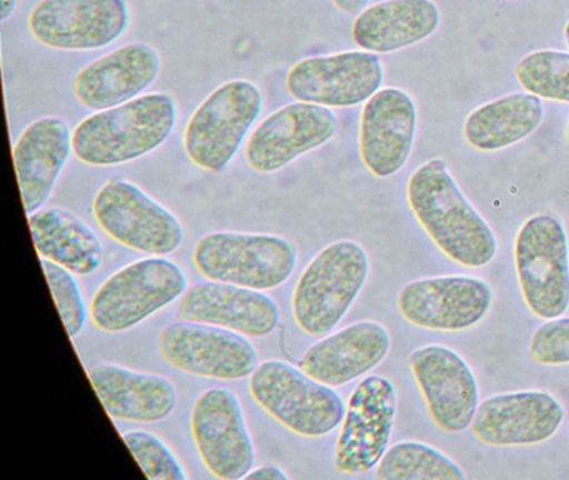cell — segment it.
Returning a JSON list of instances; mask_svg holds the SVG:
<instances>
[{"instance_id":"6da1fadb","label":"cell","mask_w":569,"mask_h":480,"mask_svg":"<svg viewBox=\"0 0 569 480\" xmlns=\"http://www.w3.org/2000/svg\"><path fill=\"white\" fill-rule=\"evenodd\" d=\"M412 213L436 246L465 267H485L495 259L498 240L471 206L448 163L432 159L415 170L408 182Z\"/></svg>"},{"instance_id":"7a4b0ae2","label":"cell","mask_w":569,"mask_h":480,"mask_svg":"<svg viewBox=\"0 0 569 480\" xmlns=\"http://www.w3.org/2000/svg\"><path fill=\"white\" fill-rule=\"evenodd\" d=\"M176 120L178 107L169 93H146L86 117L72 132V147L89 166H119L161 147Z\"/></svg>"},{"instance_id":"3957f363","label":"cell","mask_w":569,"mask_h":480,"mask_svg":"<svg viewBox=\"0 0 569 480\" xmlns=\"http://www.w3.org/2000/svg\"><path fill=\"white\" fill-rule=\"evenodd\" d=\"M368 276V252L355 240H338L316 253L292 296L299 329L312 337L331 333L358 299Z\"/></svg>"},{"instance_id":"277c9868","label":"cell","mask_w":569,"mask_h":480,"mask_svg":"<svg viewBox=\"0 0 569 480\" xmlns=\"http://www.w3.org/2000/svg\"><path fill=\"white\" fill-rule=\"evenodd\" d=\"M249 390L269 416L298 436L325 437L345 420L346 403L335 387L284 360L259 363L249 377Z\"/></svg>"},{"instance_id":"5b68a950","label":"cell","mask_w":569,"mask_h":480,"mask_svg":"<svg viewBox=\"0 0 569 480\" xmlns=\"http://www.w3.org/2000/svg\"><path fill=\"white\" fill-rule=\"evenodd\" d=\"M201 276L254 290L284 286L298 266V247L274 233L211 232L192 253Z\"/></svg>"},{"instance_id":"8992f818","label":"cell","mask_w":569,"mask_h":480,"mask_svg":"<svg viewBox=\"0 0 569 480\" xmlns=\"http://www.w3.org/2000/svg\"><path fill=\"white\" fill-rule=\"evenodd\" d=\"M184 270L162 256L146 257L112 273L92 297V322L102 332L132 329L184 296Z\"/></svg>"},{"instance_id":"52a82bcc","label":"cell","mask_w":569,"mask_h":480,"mask_svg":"<svg viewBox=\"0 0 569 480\" xmlns=\"http://www.w3.org/2000/svg\"><path fill=\"white\" fill-rule=\"evenodd\" d=\"M262 110V93L249 80L218 87L192 113L184 132L189 159L209 172L231 163Z\"/></svg>"},{"instance_id":"ba28073f","label":"cell","mask_w":569,"mask_h":480,"mask_svg":"<svg viewBox=\"0 0 569 480\" xmlns=\"http://www.w3.org/2000/svg\"><path fill=\"white\" fill-rule=\"evenodd\" d=\"M515 262L531 312L541 319L561 317L569 307V247L559 219L529 217L516 237Z\"/></svg>"},{"instance_id":"9c48e42d","label":"cell","mask_w":569,"mask_h":480,"mask_svg":"<svg viewBox=\"0 0 569 480\" xmlns=\"http://www.w3.org/2000/svg\"><path fill=\"white\" fill-rule=\"evenodd\" d=\"M92 210L101 229L129 249L168 256L184 242L181 220L129 180L104 183Z\"/></svg>"},{"instance_id":"30bf717a","label":"cell","mask_w":569,"mask_h":480,"mask_svg":"<svg viewBox=\"0 0 569 480\" xmlns=\"http://www.w3.org/2000/svg\"><path fill=\"white\" fill-rule=\"evenodd\" d=\"M158 347L169 366L206 379H244L259 366L258 350L248 336L211 323H171L159 333Z\"/></svg>"},{"instance_id":"8fae6325","label":"cell","mask_w":569,"mask_h":480,"mask_svg":"<svg viewBox=\"0 0 569 480\" xmlns=\"http://www.w3.org/2000/svg\"><path fill=\"white\" fill-rule=\"evenodd\" d=\"M196 449L212 476L246 479L254 467L256 450L241 400L226 387H212L196 400L191 412Z\"/></svg>"},{"instance_id":"7c38bea8","label":"cell","mask_w":569,"mask_h":480,"mask_svg":"<svg viewBox=\"0 0 569 480\" xmlns=\"http://www.w3.org/2000/svg\"><path fill=\"white\" fill-rule=\"evenodd\" d=\"M398 393L391 380L369 376L349 397L335 467L342 473H362L378 466L395 430Z\"/></svg>"},{"instance_id":"4fadbf2b","label":"cell","mask_w":569,"mask_h":480,"mask_svg":"<svg viewBox=\"0 0 569 480\" xmlns=\"http://www.w3.org/2000/svg\"><path fill=\"white\" fill-rule=\"evenodd\" d=\"M381 59L368 50L309 57L289 70L286 87L299 102L352 107L368 102L381 89Z\"/></svg>"},{"instance_id":"5bb4252c","label":"cell","mask_w":569,"mask_h":480,"mask_svg":"<svg viewBox=\"0 0 569 480\" xmlns=\"http://www.w3.org/2000/svg\"><path fill=\"white\" fill-rule=\"evenodd\" d=\"M126 0H42L29 16L32 36L52 49H102L128 30Z\"/></svg>"},{"instance_id":"9a60e30c","label":"cell","mask_w":569,"mask_h":480,"mask_svg":"<svg viewBox=\"0 0 569 480\" xmlns=\"http://www.w3.org/2000/svg\"><path fill=\"white\" fill-rule=\"evenodd\" d=\"M408 363L432 422L449 433L468 429L478 410L479 390L466 360L449 347L432 343L412 350Z\"/></svg>"},{"instance_id":"2e32d148","label":"cell","mask_w":569,"mask_h":480,"mask_svg":"<svg viewBox=\"0 0 569 480\" xmlns=\"http://www.w3.org/2000/svg\"><path fill=\"white\" fill-rule=\"evenodd\" d=\"M336 130L338 117L329 107L289 103L259 123L246 146V160L256 172H278L298 157L328 143Z\"/></svg>"},{"instance_id":"e0dca14e","label":"cell","mask_w":569,"mask_h":480,"mask_svg":"<svg viewBox=\"0 0 569 480\" xmlns=\"http://www.w3.org/2000/svg\"><path fill=\"white\" fill-rule=\"evenodd\" d=\"M491 303V287L469 276L415 280L398 297L399 312L408 322L445 332L471 329L485 319Z\"/></svg>"},{"instance_id":"ac0fdd59","label":"cell","mask_w":569,"mask_h":480,"mask_svg":"<svg viewBox=\"0 0 569 480\" xmlns=\"http://www.w3.org/2000/svg\"><path fill=\"white\" fill-rule=\"evenodd\" d=\"M565 419L561 403L545 390L499 393L476 410L472 432L489 446H532L555 436Z\"/></svg>"},{"instance_id":"d6986e66","label":"cell","mask_w":569,"mask_h":480,"mask_svg":"<svg viewBox=\"0 0 569 480\" xmlns=\"http://www.w3.org/2000/svg\"><path fill=\"white\" fill-rule=\"evenodd\" d=\"M415 100L405 90L379 89L366 102L359 123V152L376 177H391L408 162L415 143Z\"/></svg>"},{"instance_id":"ffe728a7","label":"cell","mask_w":569,"mask_h":480,"mask_svg":"<svg viewBox=\"0 0 569 480\" xmlns=\"http://www.w3.org/2000/svg\"><path fill=\"white\" fill-rule=\"evenodd\" d=\"M179 320L211 323L248 337H266L278 329L281 310L262 290L236 283H196L179 300Z\"/></svg>"},{"instance_id":"44dd1931","label":"cell","mask_w":569,"mask_h":480,"mask_svg":"<svg viewBox=\"0 0 569 480\" xmlns=\"http://www.w3.org/2000/svg\"><path fill=\"white\" fill-rule=\"evenodd\" d=\"M161 72V57L148 43H128L94 60L76 76L72 89L82 106L112 109L131 102L154 83Z\"/></svg>"},{"instance_id":"7402d4cb","label":"cell","mask_w":569,"mask_h":480,"mask_svg":"<svg viewBox=\"0 0 569 480\" xmlns=\"http://www.w3.org/2000/svg\"><path fill=\"white\" fill-rule=\"evenodd\" d=\"M391 349V336L376 320H359L306 350L299 367L326 386L341 387L378 367Z\"/></svg>"},{"instance_id":"603a6c76","label":"cell","mask_w":569,"mask_h":480,"mask_svg":"<svg viewBox=\"0 0 569 480\" xmlns=\"http://www.w3.org/2000/svg\"><path fill=\"white\" fill-rule=\"evenodd\" d=\"M88 376L112 419L161 422L178 406L174 383L159 373L102 362L88 369Z\"/></svg>"},{"instance_id":"cb8c5ba5","label":"cell","mask_w":569,"mask_h":480,"mask_svg":"<svg viewBox=\"0 0 569 480\" xmlns=\"http://www.w3.org/2000/svg\"><path fill=\"white\" fill-rule=\"evenodd\" d=\"M71 152V129L59 117H42L21 133L14 147V166L29 216L48 202Z\"/></svg>"},{"instance_id":"d4e9b609","label":"cell","mask_w":569,"mask_h":480,"mask_svg":"<svg viewBox=\"0 0 569 480\" xmlns=\"http://www.w3.org/2000/svg\"><path fill=\"white\" fill-rule=\"evenodd\" d=\"M439 20L431 0H386L359 13L352 39L368 52H395L428 39L438 30Z\"/></svg>"},{"instance_id":"484cf974","label":"cell","mask_w":569,"mask_h":480,"mask_svg":"<svg viewBox=\"0 0 569 480\" xmlns=\"http://www.w3.org/2000/svg\"><path fill=\"white\" fill-rule=\"evenodd\" d=\"M32 239L42 259L52 260L76 276L101 269L104 246L98 233L71 210L42 207L29 216Z\"/></svg>"},{"instance_id":"4316f807","label":"cell","mask_w":569,"mask_h":480,"mask_svg":"<svg viewBox=\"0 0 569 480\" xmlns=\"http://www.w3.org/2000/svg\"><path fill=\"white\" fill-rule=\"evenodd\" d=\"M545 107L535 93H509L469 113L465 137L479 150H499L531 136L541 126Z\"/></svg>"},{"instance_id":"83f0119b","label":"cell","mask_w":569,"mask_h":480,"mask_svg":"<svg viewBox=\"0 0 569 480\" xmlns=\"http://www.w3.org/2000/svg\"><path fill=\"white\" fill-rule=\"evenodd\" d=\"M376 477L381 480H465L461 467L441 450L421 442H399L386 450Z\"/></svg>"},{"instance_id":"f1b7e54d","label":"cell","mask_w":569,"mask_h":480,"mask_svg":"<svg viewBox=\"0 0 569 480\" xmlns=\"http://www.w3.org/2000/svg\"><path fill=\"white\" fill-rule=\"evenodd\" d=\"M516 77L529 93L569 103V53L538 50L516 66Z\"/></svg>"},{"instance_id":"f546056e","label":"cell","mask_w":569,"mask_h":480,"mask_svg":"<svg viewBox=\"0 0 569 480\" xmlns=\"http://www.w3.org/2000/svg\"><path fill=\"white\" fill-rule=\"evenodd\" d=\"M122 439L131 449L146 476L151 480H188L182 463L179 462L171 447L148 430H129L122 433Z\"/></svg>"},{"instance_id":"4dcf8cb0","label":"cell","mask_w":569,"mask_h":480,"mask_svg":"<svg viewBox=\"0 0 569 480\" xmlns=\"http://www.w3.org/2000/svg\"><path fill=\"white\" fill-rule=\"evenodd\" d=\"M41 266L48 277L49 287H51L52 297H54L66 330H68L69 337L74 339L84 330L86 322H88V307H86L81 287L76 280V273L52 260L42 259V257Z\"/></svg>"},{"instance_id":"1f68e13d","label":"cell","mask_w":569,"mask_h":480,"mask_svg":"<svg viewBox=\"0 0 569 480\" xmlns=\"http://www.w3.org/2000/svg\"><path fill=\"white\" fill-rule=\"evenodd\" d=\"M532 360L545 366L569 363V317L542 323L529 343Z\"/></svg>"},{"instance_id":"d6a6232c","label":"cell","mask_w":569,"mask_h":480,"mask_svg":"<svg viewBox=\"0 0 569 480\" xmlns=\"http://www.w3.org/2000/svg\"><path fill=\"white\" fill-rule=\"evenodd\" d=\"M246 479L289 480V473L284 472V469H281V467L274 466V463H268V466L252 469L251 472L246 476Z\"/></svg>"},{"instance_id":"836d02e7","label":"cell","mask_w":569,"mask_h":480,"mask_svg":"<svg viewBox=\"0 0 569 480\" xmlns=\"http://www.w3.org/2000/svg\"><path fill=\"white\" fill-rule=\"evenodd\" d=\"M369 0H332L336 7L346 13H361L362 10L368 9Z\"/></svg>"},{"instance_id":"e575fe53","label":"cell","mask_w":569,"mask_h":480,"mask_svg":"<svg viewBox=\"0 0 569 480\" xmlns=\"http://www.w3.org/2000/svg\"><path fill=\"white\" fill-rule=\"evenodd\" d=\"M18 0H0V20L4 22L14 13Z\"/></svg>"},{"instance_id":"d590c367","label":"cell","mask_w":569,"mask_h":480,"mask_svg":"<svg viewBox=\"0 0 569 480\" xmlns=\"http://www.w3.org/2000/svg\"><path fill=\"white\" fill-rule=\"evenodd\" d=\"M565 36H566V42H568V47H569V22L566 23Z\"/></svg>"},{"instance_id":"8d00e7d4","label":"cell","mask_w":569,"mask_h":480,"mask_svg":"<svg viewBox=\"0 0 569 480\" xmlns=\"http://www.w3.org/2000/svg\"><path fill=\"white\" fill-rule=\"evenodd\" d=\"M568 143H569V123H568Z\"/></svg>"}]
</instances>
